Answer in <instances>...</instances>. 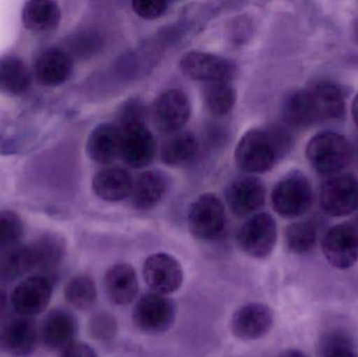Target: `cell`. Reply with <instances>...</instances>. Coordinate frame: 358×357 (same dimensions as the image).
Here are the masks:
<instances>
[{
  "instance_id": "cell-26",
  "label": "cell",
  "mask_w": 358,
  "mask_h": 357,
  "mask_svg": "<svg viewBox=\"0 0 358 357\" xmlns=\"http://www.w3.org/2000/svg\"><path fill=\"white\" fill-rule=\"evenodd\" d=\"M282 113L285 123L294 129H305L319 123L308 88L296 90L288 94L284 101Z\"/></svg>"
},
{
  "instance_id": "cell-7",
  "label": "cell",
  "mask_w": 358,
  "mask_h": 357,
  "mask_svg": "<svg viewBox=\"0 0 358 357\" xmlns=\"http://www.w3.org/2000/svg\"><path fill=\"white\" fill-rule=\"evenodd\" d=\"M132 318L136 328L142 333L147 335L166 333L176 322V304L167 296L147 293L136 302Z\"/></svg>"
},
{
  "instance_id": "cell-17",
  "label": "cell",
  "mask_w": 358,
  "mask_h": 357,
  "mask_svg": "<svg viewBox=\"0 0 358 357\" xmlns=\"http://www.w3.org/2000/svg\"><path fill=\"white\" fill-rule=\"evenodd\" d=\"M77 331V320L73 314L58 308L52 309L44 319L40 337L48 349L62 352L75 343Z\"/></svg>"
},
{
  "instance_id": "cell-33",
  "label": "cell",
  "mask_w": 358,
  "mask_h": 357,
  "mask_svg": "<svg viewBox=\"0 0 358 357\" xmlns=\"http://www.w3.org/2000/svg\"><path fill=\"white\" fill-rule=\"evenodd\" d=\"M352 337L343 330H334L324 335L317 347L320 357H331L341 352L352 351Z\"/></svg>"
},
{
  "instance_id": "cell-20",
  "label": "cell",
  "mask_w": 358,
  "mask_h": 357,
  "mask_svg": "<svg viewBox=\"0 0 358 357\" xmlns=\"http://www.w3.org/2000/svg\"><path fill=\"white\" fill-rule=\"evenodd\" d=\"M105 291L111 302L117 305H129L138 293V275L134 266L117 263L111 266L104 278Z\"/></svg>"
},
{
  "instance_id": "cell-15",
  "label": "cell",
  "mask_w": 358,
  "mask_h": 357,
  "mask_svg": "<svg viewBox=\"0 0 358 357\" xmlns=\"http://www.w3.org/2000/svg\"><path fill=\"white\" fill-rule=\"evenodd\" d=\"M121 128V127H120ZM120 157L129 167L138 169L150 165L157 154V140L146 124L121 128Z\"/></svg>"
},
{
  "instance_id": "cell-30",
  "label": "cell",
  "mask_w": 358,
  "mask_h": 357,
  "mask_svg": "<svg viewBox=\"0 0 358 357\" xmlns=\"http://www.w3.org/2000/svg\"><path fill=\"white\" fill-rule=\"evenodd\" d=\"M64 296L69 304L77 309H88L96 301V283L87 275H78L65 285Z\"/></svg>"
},
{
  "instance_id": "cell-21",
  "label": "cell",
  "mask_w": 358,
  "mask_h": 357,
  "mask_svg": "<svg viewBox=\"0 0 358 357\" xmlns=\"http://www.w3.org/2000/svg\"><path fill=\"white\" fill-rule=\"evenodd\" d=\"M73 71L71 57L59 50L48 48L39 54L34 66L36 79L44 86H58L65 83Z\"/></svg>"
},
{
  "instance_id": "cell-19",
  "label": "cell",
  "mask_w": 358,
  "mask_h": 357,
  "mask_svg": "<svg viewBox=\"0 0 358 357\" xmlns=\"http://www.w3.org/2000/svg\"><path fill=\"white\" fill-rule=\"evenodd\" d=\"M122 130L110 123L96 126L86 144V152L92 161L101 165H110L121 153Z\"/></svg>"
},
{
  "instance_id": "cell-25",
  "label": "cell",
  "mask_w": 358,
  "mask_h": 357,
  "mask_svg": "<svg viewBox=\"0 0 358 357\" xmlns=\"http://www.w3.org/2000/svg\"><path fill=\"white\" fill-rule=\"evenodd\" d=\"M23 25L35 33H48L59 27L61 10L58 3L50 0H31L22 8Z\"/></svg>"
},
{
  "instance_id": "cell-28",
  "label": "cell",
  "mask_w": 358,
  "mask_h": 357,
  "mask_svg": "<svg viewBox=\"0 0 358 357\" xmlns=\"http://www.w3.org/2000/svg\"><path fill=\"white\" fill-rule=\"evenodd\" d=\"M198 143L193 134L178 131L171 134L163 145L161 151L162 161L168 166H180L195 159Z\"/></svg>"
},
{
  "instance_id": "cell-23",
  "label": "cell",
  "mask_w": 358,
  "mask_h": 357,
  "mask_svg": "<svg viewBox=\"0 0 358 357\" xmlns=\"http://www.w3.org/2000/svg\"><path fill=\"white\" fill-rule=\"evenodd\" d=\"M134 178L129 172L121 168H105L94 175L92 190L104 201L117 203L130 197Z\"/></svg>"
},
{
  "instance_id": "cell-11",
  "label": "cell",
  "mask_w": 358,
  "mask_h": 357,
  "mask_svg": "<svg viewBox=\"0 0 358 357\" xmlns=\"http://www.w3.org/2000/svg\"><path fill=\"white\" fill-rule=\"evenodd\" d=\"M179 67L185 77L204 84L231 81L235 73V65L231 61L199 50H192L183 54Z\"/></svg>"
},
{
  "instance_id": "cell-16",
  "label": "cell",
  "mask_w": 358,
  "mask_h": 357,
  "mask_svg": "<svg viewBox=\"0 0 358 357\" xmlns=\"http://www.w3.org/2000/svg\"><path fill=\"white\" fill-rule=\"evenodd\" d=\"M273 310L262 303H248L236 310L231 319V331L242 341H256L273 328Z\"/></svg>"
},
{
  "instance_id": "cell-9",
  "label": "cell",
  "mask_w": 358,
  "mask_h": 357,
  "mask_svg": "<svg viewBox=\"0 0 358 357\" xmlns=\"http://www.w3.org/2000/svg\"><path fill=\"white\" fill-rule=\"evenodd\" d=\"M322 249L327 261L338 270H348L358 261V230L348 224L332 226L324 235Z\"/></svg>"
},
{
  "instance_id": "cell-2",
  "label": "cell",
  "mask_w": 358,
  "mask_h": 357,
  "mask_svg": "<svg viewBox=\"0 0 358 357\" xmlns=\"http://www.w3.org/2000/svg\"><path fill=\"white\" fill-rule=\"evenodd\" d=\"M285 145L284 134L278 130L250 129L236 146V165L250 175L265 173L275 166Z\"/></svg>"
},
{
  "instance_id": "cell-14",
  "label": "cell",
  "mask_w": 358,
  "mask_h": 357,
  "mask_svg": "<svg viewBox=\"0 0 358 357\" xmlns=\"http://www.w3.org/2000/svg\"><path fill=\"white\" fill-rule=\"evenodd\" d=\"M143 274L153 293L164 296L176 293L183 283L182 268L169 254L157 253L147 258Z\"/></svg>"
},
{
  "instance_id": "cell-41",
  "label": "cell",
  "mask_w": 358,
  "mask_h": 357,
  "mask_svg": "<svg viewBox=\"0 0 358 357\" xmlns=\"http://www.w3.org/2000/svg\"><path fill=\"white\" fill-rule=\"evenodd\" d=\"M331 357H357L353 354V351H345L341 352V354H336V356H332Z\"/></svg>"
},
{
  "instance_id": "cell-38",
  "label": "cell",
  "mask_w": 358,
  "mask_h": 357,
  "mask_svg": "<svg viewBox=\"0 0 358 357\" xmlns=\"http://www.w3.org/2000/svg\"><path fill=\"white\" fill-rule=\"evenodd\" d=\"M278 357H309L303 351L296 349H288L280 354Z\"/></svg>"
},
{
  "instance_id": "cell-8",
  "label": "cell",
  "mask_w": 358,
  "mask_h": 357,
  "mask_svg": "<svg viewBox=\"0 0 358 357\" xmlns=\"http://www.w3.org/2000/svg\"><path fill=\"white\" fill-rule=\"evenodd\" d=\"M320 203L330 216L350 215L358 209V180L350 174L329 178L322 186Z\"/></svg>"
},
{
  "instance_id": "cell-6",
  "label": "cell",
  "mask_w": 358,
  "mask_h": 357,
  "mask_svg": "<svg viewBox=\"0 0 358 357\" xmlns=\"http://www.w3.org/2000/svg\"><path fill=\"white\" fill-rule=\"evenodd\" d=\"M225 209L222 201L213 193L200 195L194 201L187 213L189 232L202 241L214 240L225 226Z\"/></svg>"
},
{
  "instance_id": "cell-4",
  "label": "cell",
  "mask_w": 358,
  "mask_h": 357,
  "mask_svg": "<svg viewBox=\"0 0 358 357\" xmlns=\"http://www.w3.org/2000/svg\"><path fill=\"white\" fill-rule=\"evenodd\" d=\"M313 203V186L308 178L298 171L284 176L271 193L273 210L288 219L304 215Z\"/></svg>"
},
{
  "instance_id": "cell-3",
  "label": "cell",
  "mask_w": 358,
  "mask_h": 357,
  "mask_svg": "<svg viewBox=\"0 0 358 357\" xmlns=\"http://www.w3.org/2000/svg\"><path fill=\"white\" fill-rule=\"evenodd\" d=\"M306 157L313 169L322 175H336L350 163L352 149L342 134L323 131L310 138Z\"/></svg>"
},
{
  "instance_id": "cell-36",
  "label": "cell",
  "mask_w": 358,
  "mask_h": 357,
  "mask_svg": "<svg viewBox=\"0 0 358 357\" xmlns=\"http://www.w3.org/2000/svg\"><path fill=\"white\" fill-rule=\"evenodd\" d=\"M169 2L165 0H136L132 2V10L138 16L146 20L159 18L167 12Z\"/></svg>"
},
{
  "instance_id": "cell-32",
  "label": "cell",
  "mask_w": 358,
  "mask_h": 357,
  "mask_svg": "<svg viewBox=\"0 0 358 357\" xmlns=\"http://www.w3.org/2000/svg\"><path fill=\"white\" fill-rule=\"evenodd\" d=\"M23 235L21 218L12 211H0V249L14 247Z\"/></svg>"
},
{
  "instance_id": "cell-29",
  "label": "cell",
  "mask_w": 358,
  "mask_h": 357,
  "mask_svg": "<svg viewBox=\"0 0 358 357\" xmlns=\"http://www.w3.org/2000/svg\"><path fill=\"white\" fill-rule=\"evenodd\" d=\"M202 94L204 106L213 117H225L235 106L236 92L229 81L206 83Z\"/></svg>"
},
{
  "instance_id": "cell-1",
  "label": "cell",
  "mask_w": 358,
  "mask_h": 357,
  "mask_svg": "<svg viewBox=\"0 0 358 357\" xmlns=\"http://www.w3.org/2000/svg\"><path fill=\"white\" fill-rule=\"evenodd\" d=\"M64 255L63 241L50 235L13 252L2 265L1 275L8 280L29 272H37L36 276L52 279L50 275L54 274Z\"/></svg>"
},
{
  "instance_id": "cell-42",
  "label": "cell",
  "mask_w": 358,
  "mask_h": 357,
  "mask_svg": "<svg viewBox=\"0 0 358 357\" xmlns=\"http://www.w3.org/2000/svg\"><path fill=\"white\" fill-rule=\"evenodd\" d=\"M353 37H355V42L358 43V18L353 24Z\"/></svg>"
},
{
  "instance_id": "cell-40",
  "label": "cell",
  "mask_w": 358,
  "mask_h": 357,
  "mask_svg": "<svg viewBox=\"0 0 358 357\" xmlns=\"http://www.w3.org/2000/svg\"><path fill=\"white\" fill-rule=\"evenodd\" d=\"M6 295L1 289H0V312L6 308Z\"/></svg>"
},
{
  "instance_id": "cell-37",
  "label": "cell",
  "mask_w": 358,
  "mask_h": 357,
  "mask_svg": "<svg viewBox=\"0 0 358 357\" xmlns=\"http://www.w3.org/2000/svg\"><path fill=\"white\" fill-rule=\"evenodd\" d=\"M60 357H99L96 352L85 343L71 344L66 349L60 352Z\"/></svg>"
},
{
  "instance_id": "cell-31",
  "label": "cell",
  "mask_w": 358,
  "mask_h": 357,
  "mask_svg": "<svg viewBox=\"0 0 358 357\" xmlns=\"http://www.w3.org/2000/svg\"><path fill=\"white\" fill-rule=\"evenodd\" d=\"M317 240V228L311 221L294 222L286 228V247L292 253L298 255L309 253L315 249Z\"/></svg>"
},
{
  "instance_id": "cell-22",
  "label": "cell",
  "mask_w": 358,
  "mask_h": 357,
  "mask_svg": "<svg viewBox=\"0 0 358 357\" xmlns=\"http://www.w3.org/2000/svg\"><path fill=\"white\" fill-rule=\"evenodd\" d=\"M167 176L157 170H148L134 180L131 203L136 210L148 211L157 207L167 193Z\"/></svg>"
},
{
  "instance_id": "cell-5",
  "label": "cell",
  "mask_w": 358,
  "mask_h": 357,
  "mask_svg": "<svg viewBox=\"0 0 358 357\" xmlns=\"http://www.w3.org/2000/svg\"><path fill=\"white\" fill-rule=\"evenodd\" d=\"M278 228L275 218L268 213L252 216L238 231L236 241L240 251L254 259L271 256L277 243Z\"/></svg>"
},
{
  "instance_id": "cell-12",
  "label": "cell",
  "mask_w": 358,
  "mask_h": 357,
  "mask_svg": "<svg viewBox=\"0 0 358 357\" xmlns=\"http://www.w3.org/2000/svg\"><path fill=\"white\" fill-rule=\"evenodd\" d=\"M52 293V279L34 275L15 287L10 296V304L17 314L31 319L48 308Z\"/></svg>"
},
{
  "instance_id": "cell-10",
  "label": "cell",
  "mask_w": 358,
  "mask_h": 357,
  "mask_svg": "<svg viewBox=\"0 0 358 357\" xmlns=\"http://www.w3.org/2000/svg\"><path fill=\"white\" fill-rule=\"evenodd\" d=\"M191 103L185 92L168 89L162 92L152 106V119L155 127L163 133H176L189 122Z\"/></svg>"
},
{
  "instance_id": "cell-18",
  "label": "cell",
  "mask_w": 358,
  "mask_h": 357,
  "mask_svg": "<svg viewBox=\"0 0 358 357\" xmlns=\"http://www.w3.org/2000/svg\"><path fill=\"white\" fill-rule=\"evenodd\" d=\"M37 326L29 318H17L10 320L4 326L1 343L4 350L10 356L27 357L33 354L38 343Z\"/></svg>"
},
{
  "instance_id": "cell-13",
  "label": "cell",
  "mask_w": 358,
  "mask_h": 357,
  "mask_svg": "<svg viewBox=\"0 0 358 357\" xmlns=\"http://www.w3.org/2000/svg\"><path fill=\"white\" fill-rule=\"evenodd\" d=\"M264 182L255 175L238 176L227 184L225 199L234 215L244 218L252 215L264 205Z\"/></svg>"
},
{
  "instance_id": "cell-35",
  "label": "cell",
  "mask_w": 358,
  "mask_h": 357,
  "mask_svg": "<svg viewBox=\"0 0 358 357\" xmlns=\"http://www.w3.org/2000/svg\"><path fill=\"white\" fill-rule=\"evenodd\" d=\"M120 127L146 124V107L138 99H130L120 109Z\"/></svg>"
},
{
  "instance_id": "cell-34",
  "label": "cell",
  "mask_w": 358,
  "mask_h": 357,
  "mask_svg": "<svg viewBox=\"0 0 358 357\" xmlns=\"http://www.w3.org/2000/svg\"><path fill=\"white\" fill-rule=\"evenodd\" d=\"M90 330L94 339L101 342L111 341L117 331L115 319L110 314H99L90 321Z\"/></svg>"
},
{
  "instance_id": "cell-39",
  "label": "cell",
  "mask_w": 358,
  "mask_h": 357,
  "mask_svg": "<svg viewBox=\"0 0 358 357\" xmlns=\"http://www.w3.org/2000/svg\"><path fill=\"white\" fill-rule=\"evenodd\" d=\"M351 112H352L353 121H355V125L358 127V94L355 96V98L353 99Z\"/></svg>"
},
{
  "instance_id": "cell-27",
  "label": "cell",
  "mask_w": 358,
  "mask_h": 357,
  "mask_svg": "<svg viewBox=\"0 0 358 357\" xmlns=\"http://www.w3.org/2000/svg\"><path fill=\"white\" fill-rule=\"evenodd\" d=\"M31 85V73L18 57L0 58V92L10 96H20Z\"/></svg>"
},
{
  "instance_id": "cell-24",
  "label": "cell",
  "mask_w": 358,
  "mask_h": 357,
  "mask_svg": "<svg viewBox=\"0 0 358 357\" xmlns=\"http://www.w3.org/2000/svg\"><path fill=\"white\" fill-rule=\"evenodd\" d=\"M319 122L338 121L346 112L342 90L334 82L322 80L308 88Z\"/></svg>"
}]
</instances>
